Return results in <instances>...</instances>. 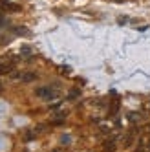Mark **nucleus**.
I'll use <instances>...</instances> for the list:
<instances>
[{
	"label": "nucleus",
	"mask_w": 150,
	"mask_h": 152,
	"mask_svg": "<svg viewBox=\"0 0 150 152\" xmlns=\"http://www.w3.org/2000/svg\"><path fill=\"white\" fill-rule=\"evenodd\" d=\"M60 72H62V73H71V68H68V66H62V68H60Z\"/></svg>",
	"instance_id": "nucleus-12"
},
{
	"label": "nucleus",
	"mask_w": 150,
	"mask_h": 152,
	"mask_svg": "<svg viewBox=\"0 0 150 152\" xmlns=\"http://www.w3.org/2000/svg\"><path fill=\"white\" fill-rule=\"evenodd\" d=\"M20 55H22V57H31V48H22V50H20Z\"/></svg>",
	"instance_id": "nucleus-10"
},
{
	"label": "nucleus",
	"mask_w": 150,
	"mask_h": 152,
	"mask_svg": "<svg viewBox=\"0 0 150 152\" xmlns=\"http://www.w3.org/2000/svg\"><path fill=\"white\" fill-rule=\"evenodd\" d=\"M143 108H145V112H150V101H146V103H145V106H143Z\"/></svg>",
	"instance_id": "nucleus-13"
},
{
	"label": "nucleus",
	"mask_w": 150,
	"mask_h": 152,
	"mask_svg": "<svg viewBox=\"0 0 150 152\" xmlns=\"http://www.w3.org/2000/svg\"><path fill=\"white\" fill-rule=\"evenodd\" d=\"M126 119H128L130 123H137L139 119H141V114H139V112H130V114L126 115Z\"/></svg>",
	"instance_id": "nucleus-8"
},
{
	"label": "nucleus",
	"mask_w": 150,
	"mask_h": 152,
	"mask_svg": "<svg viewBox=\"0 0 150 152\" xmlns=\"http://www.w3.org/2000/svg\"><path fill=\"white\" fill-rule=\"evenodd\" d=\"M103 148H104L106 152H114V150H115V139H104Z\"/></svg>",
	"instance_id": "nucleus-7"
},
{
	"label": "nucleus",
	"mask_w": 150,
	"mask_h": 152,
	"mask_svg": "<svg viewBox=\"0 0 150 152\" xmlns=\"http://www.w3.org/2000/svg\"><path fill=\"white\" fill-rule=\"evenodd\" d=\"M0 9H2V11H9V13H18L20 6L9 2V0H0Z\"/></svg>",
	"instance_id": "nucleus-2"
},
{
	"label": "nucleus",
	"mask_w": 150,
	"mask_h": 152,
	"mask_svg": "<svg viewBox=\"0 0 150 152\" xmlns=\"http://www.w3.org/2000/svg\"><path fill=\"white\" fill-rule=\"evenodd\" d=\"M33 137H35V132H28V134L24 136V141H31Z\"/></svg>",
	"instance_id": "nucleus-11"
},
{
	"label": "nucleus",
	"mask_w": 150,
	"mask_h": 152,
	"mask_svg": "<svg viewBox=\"0 0 150 152\" xmlns=\"http://www.w3.org/2000/svg\"><path fill=\"white\" fill-rule=\"evenodd\" d=\"M134 137H135V128H132L130 132H128V134L125 136V141H123V143H125V147H130V145L134 143Z\"/></svg>",
	"instance_id": "nucleus-6"
},
{
	"label": "nucleus",
	"mask_w": 150,
	"mask_h": 152,
	"mask_svg": "<svg viewBox=\"0 0 150 152\" xmlns=\"http://www.w3.org/2000/svg\"><path fill=\"white\" fill-rule=\"evenodd\" d=\"M0 26H2V18H0Z\"/></svg>",
	"instance_id": "nucleus-16"
},
{
	"label": "nucleus",
	"mask_w": 150,
	"mask_h": 152,
	"mask_svg": "<svg viewBox=\"0 0 150 152\" xmlns=\"http://www.w3.org/2000/svg\"><path fill=\"white\" fill-rule=\"evenodd\" d=\"M11 77H15V79H20V81H26V83H31V81H37V73H33V72L13 73V72H11Z\"/></svg>",
	"instance_id": "nucleus-3"
},
{
	"label": "nucleus",
	"mask_w": 150,
	"mask_h": 152,
	"mask_svg": "<svg viewBox=\"0 0 150 152\" xmlns=\"http://www.w3.org/2000/svg\"><path fill=\"white\" fill-rule=\"evenodd\" d=\"M53 90H55L53 86H40V88L35 90V95L37 97H42V99H46V101H50V99H55V97H57V94L53 92Z\"/></svg>",
	"instance_id": "nucleus-1"
},
{
	"label": "nucleus",
	"mask_w": 150,
	"mask_h": 152,
	"mask_svg": "<svg viewBox=\"0 0 150 152\" xmlns=\"http://www.w3.org/2000/svg\"><path fill=\"white\" fill-rule=\"evenodd\" d=\"M114 2H125V0H114Z\"/></svg>",
	"instance_id": "nucleus-15"
},
{
	"label": "nucleus",
	"mask_w": 150,
	"mask_h": 152,
	"mask_svg": "<svg viewBox=\"0 0 150 152\" xmlns=\"http://www.w3.org/2000/svg\"><path fill=\"white\" fill-rule=\"evenodd\" d=\"M11 33L18 35V37H26V35H29V29L26 26H13L11 28Z\"/></svg>",
	"instance_id": "nucleus-4"
},
{
	"label": "nucleus",
	"mask_w": 150,
	"mask_h": 152,
	"mask_svg": "<svg viewBox=\"0 0 150 152\" xmlns=\"http://www.w3.org/2000/svg\"><path fill=\"white\" fill-rule=\"evenodd\" d=\"M79 95H81V90H79V88H73V90H70V95H68V99H77Z\"/></svg>",
	"instance_id": "nucleus-9"
},
{
	"label": "nucleus",
	"mask_w": 150,
	"mask_h": 152,
	"mask_svg": "<svg viewBox=\"0 0 150 152\" xmlns=\"http://www.w3.org/2000/svg\"><path fill=\"white\" fill-rule=\"evenodd\" d=\"M2 90H4V84H2V83H0V92H2Z\"/></svg>",
	"instance_id": "nucleus-14"
},
{
	"label": "nucleus",
	"mask_w": 150,
	"mask_h": 152,
	"mask_svg": "<svg viewBox=\"0 0 150 152\" xmlns=\"http://www.w3.org/2000/svg\"><path fill=\"white\" fill-rule=\"evenodd\" d=\"M11 72H13V61L0 62V75H4V73H11Z\"/></svg>",
	"instance_id": "nucleus-5"
}]
</instances>
